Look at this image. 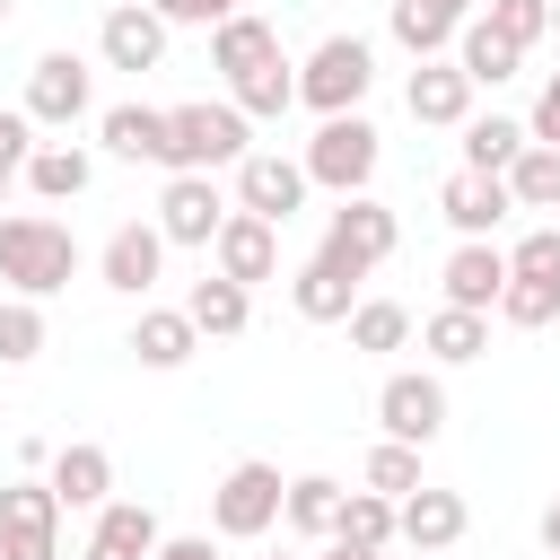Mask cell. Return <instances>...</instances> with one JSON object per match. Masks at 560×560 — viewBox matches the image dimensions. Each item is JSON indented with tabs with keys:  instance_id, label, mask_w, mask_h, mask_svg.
I'll return each mask as SVG.
<instances>
[{
	"instance_id": "1",
	"label": "cell",
	"mask_w": 560,
	"mask_h": 560,
	"mask_svg": "<svg viewBox=\"0 0 560 560\" xmlns=\"http://www.w3.org/2000/svg\"><path fill=\"white\" fill-rule=\"evenodd\" d=\"M70 271H79V245H70V228L52 219V210H9L0 219V280H9V298H52V289H70Z\"/></svg>"
},
{
	"instance_id": "2",
	"label": "cell",
	"mask_w": 560,
	"mask_h": 560,
	"mask_svg": "<svg viewBox=\"0 0 560 560\" xmlns=\"http://www.w3.org/2000/svg\"><path fill=\"white\" fill-rule=\"evenodd\" d=\"M254 149V122L228 105V96H192V105H166V175H219Z\"/></svg>"
},
{
	"instance_id": "3",
	"label": "cell",
	"mask_w": 560,
	"mask_h": 560,
	"mask_svg": "<svg viewBox=\"0 0 560 560\" xmlns=\"http://www.w3.org/2000/svg\"><path fill=\"white\" fill-rule=\"evenodd\" d=\"M368 88H376V52H368L359 35H324V44L298 61V105H306L315 122L359 114V105H368Z\"/></svg>"
},
{
	"instance_id": "4",
	"label": "cell",
	"mask_w": 560,
	"mask_h": 560,
	"mask_svg": "<svg viewBox=\"0 0 560 560\" xmlns=\"http://www.w3.org/2000/svg\"><path fill=\"white\" fill-rule=\"evenodd\" d=\"M376 158H385V140H376V122L368 114H332V122H315V140H306V184H324V192H368V175H376Z\"/></svg>"
},
{
	"instance_id": "5",
	"label": "cell",
	"mask_w": 560,
	"mask_h": 560,
	"mask_svg": "<svg viewBox=\"0 0 560 560\" xmlns=\"http://www.w3.org/2000/svg\"><path fill=\"white\" fill-rule=\"evenodd\" d=\"M402 245V219L385 210V201H368V192H350L332 219H324V245H315V262H332L341 280H368L385 254Z\"/></svg>"
},
{
	"instance_id": "6",
	"label": "cell",
	"mask_w": 560,
	"mask_h": 560,
	"mask_svg": "<svg viewBox=\"0 0 560 560\" xmlns=\"http://www.w3.org/2000/svg\"><path fill=\"white\" fill-rule=\"evenodd\" d=\"M280 464H262V455H245V464H228L219 472V490H210V534H228V542H262L271 525H280Z\"/></svg>"
},
{
	"instance_id": "7",
	"label": "cell",
	"mask_w": 560,
	"mask_h": 560,
	"mask_svg": "<svg viewBox=\"0 0 560 560\" xmlns=\"http://www.w3.org/2000/svg\"><path fill=\"white\" fill-rule=\"evenodd\" d=\"M96 105V70L79 61V52H35V70H26V122L35 131H70L79 114Z\"/></svg>"
},
{
	"instance_id": "8",
	"label": "cell",
	"mask_w": 560,
	"mask_h": 560,
	"mask_svg": "<svg viewBox=\"0 0 560 560\" xmlns=\"http://www.w3.org/2000/svg\"><path fill=\"white\" fill-rule=\"evenodd\" d=\"M0 560H61V499L44 481H0Z\"/></svg>"
},
{
	"instance_id": "9",
	"label": "cell",
	"mask_w": 560,
	"mask_h": 560,
	"mask_svg": "<svg viewBox=\"0 0 560 560\" xmlns=\"http://www.w3.org/2000/svg\"><path fill=\"white\" fill-rule=\"evenodd\" d=\"M306 192H315V184H306L298 158H280V149H245V158H236V210L289 228V219L306 210Z\"/></svg>"
},
{
	"instance_id": "10",
	"label": "cell",
	"mask_w": 560,
	"mask_h": 560,
	"mask_svg": "<svg viewBox=\"0 0 560 560\" xmlns=\"http://www.w3.org/2000/svg\"><path fill=\"white\" fill-rule=\"evenodd\" d=\"M210 271H219V280H236V289L280 280V228H271V219H254V210H228V219H219V236H210Z\"/></svg>"
},
{
	"instance_id": "11",
	"label": "cell",
	"mask_w": 560,
	"mask_h": 560,
	"mask_svg": "<svg viewBox=\"0 0 560 560\" xmlns=\"http://www.w3.org/2000/svg\"><path fill=\"white\" fill-rule=\"evenodd\" d=\"M376 420H385L394 446H429V438L446 429V385H438L429 368H402V376L376 385Z\"/></svg>"
},
{
	"instance_id": "12",
	"label": "cell",
	"mask_w": 560,
	"mask_h": 560,
	"mask_svg": "<svg viewBox=\"0 0 560 560\" xmlns=\"http://www.w3.org/2000/svg\"><path fill=\"white\" fill-rule=\"evenodd\" d=\"M228 210H236V201H219V175H166V192H158V236L210 254V236H219Z\"/></svg>"
},
{
	"instance_id": "13",
	"label": "cell",
	"mask_w": 560,
	"mask_h": 560,
	"mask_svg": "<svg viewBox=\"0 0 560 560\" xmlns=\"http://www.w3.org/2000/svg\"><path fill=\"white\" fill-rule=\"evenodd\" d=\"M96 271H105V289H114V298H149V289H158V271H166V236H158V219H122V228L105 236Z\"/></svg>"
},
{
	"instance_id": "14",
	"label": "cell",
	"mask_w": 560,
	"mask_h": 560,
	"mask_svg": "<svg viewBox=\"0 0 560 560\" xmlns=\"http://www.w3.org/2000/svg\"><path fill=\"white\" fill-rule=\"evenodd\" d=\"M96 52H105V70H158L166 61V18L149 9V0H122V9H105V26H96Z\"/></svg>"
},
{
	"instance_id": "15",
	"label": "cell",
	"mask_w": 560,
	"mask_h": 560,
	"mask_svg": "<svg viewBox=\"0 0 560 560\" xmlns=\"http://www.w3.org/2000/svg\"><path fill=\"white\" fill-rule=\"evenodd\" d=\"M402 105H411V122H429V131H464V122H472V79H464L455 61H420V70L402 79Z\"/></svg>"
},
{
	"instance_id": "16",
	"label": "cell",
	"mask_w": 560,
	"mask_h": 560,
	"mask_svg": "<svg viewBox=\"0 0 560 560\" xmlns=\"http://www.w3.org/2000/svg\"><path fill=\"white\" fill-rule=\"evenodd\" d=\"M446 306H464V315H490L499 306V289H508V254L490 245V236H464L455 254H446Z\"/></svg>"
},
{
	"instance_id": "17",
	"label": "cell",
	"mask_w": 560,
	"mask_h": 560,
	"mask_svg": "<svg viewBox=\"0 0 560 560\" xmlns=\"http://www.w3.org/2000/svg\"><path fill=\"white\" fill-rule=\"evenodd\" d=\"M464 525H472V516H464L455 490H429V481H420L411 499H394V542H411V551H455Z\"/></svg>"
},
{
	"instance_id": "18",
	"label": "cell",
	"mask_w": 560,
	"mask_h": 560,
	"mask_svg": "<svg viewBox=\"0 0 560 560\" xmlns=\"http://www.w3.org/2000/svg\"><path fill=\"white\" fill-rule=\"evenodd\" d=\"M438 210H446L455 236H490L516 201H508V175H472V166H455V175L438 184Z\"/></svg>"
},
{
	"instance_id": "19",
	"label": "cell",
	"mask_w": 560,
	"mask_h": 560,
	"mask_svg": "<svg viewBox=\"0 0 560 560\" xmlns=\"http://www.w3.org/2000/svg\"><path fill=\"white\" fill-rule=\"evenodd\" d=\"M149 551H158V508L149 499H105L79 560H149Z\"/></svg>"
},
{
	"instance_id": "20",
	"label": "cell",
	"mask_w": 560,
	"mask_h": 560,
	"mask_svg": "<svg viewBox=\"0 0 560 560\" xmlns=\"http://www.w3.org/2000/svg\"><path fill=\"white\" fill-rule=\"evenodd\" d=\"M481 0H394V44L411 52V61H446V44H455V26L472 18Z\"/></svg>"
},
{
	"instance_id": "21",
	"label": "cell",
	"mask_w": 560,
	"mask_h": 560,
	"mask_svg": "<svg viewBox=\"0 0 560 560\" xmlns=\"http://www.w3.org/2000/svg\"><path fill=\"white\" fill-rule=\"evenodd\" d=\"M44 490L61 499V508H105L114 499V455L105 446H52V464H44Z\"/></svg>"
},
{
	"instance_id": "22",
	"label": "cell",
	"mask_w": 560,
	"mask_h": 560,
	"mask_svg": "<svg viewBox=\"0 0 560 560\" xmlns=\"http://www.w3.org/2000/svg\"><path fill=\"white\" fill-rule=\"evenodd\" d=\"M96 140L114 149V158H131V166H166V105H105L96 114Z\"/></svg>"
},
{
	"instance_id": "23",
	"label": "cell",
	"mask_w": 560,
	"mask_h": 560,
	"mask_svg": "<svg viewBox=\"0 0 560 560\" xmlns=\"http://www.w3.org/2000/svg\"><path fill=\"white\" fill-rule=\"evenodd\" d=\"M228 105H236L245 122H280V114L298 105V61H289V52H271V61L236 70V79H228Z\"/></svg>"
},
{
	"instance_id": "24",
	"label": "cell",
	"mask_w": 560,
	"mask_h": 560,
	"mask_svg": "<svg viewBox=\"0 0 560 560\" xmlns=\"http://www.w3.org/2000/svg\"><path fill=\"white\" fill-rule=\"evenodd\" d=\"M184 315H192V332H201V341H236V332L254 324V289H236V280H219V271H201V280L184 289Z\"/></svg>"
},
{
	"instance_id": "25",
	"label": "cell",
	"mask_w": 560,
	"mask_h": 560,
	"mask_svg": "<svg viewBox=\"0 0 560 560\" xmlns=\"http://www.w3.org/2000/svg\"><path fill=\"white\" fill-rule=\"evenodd\" d=\"M88 184H96V158L79 140H35V158H26V192L35 201H79Z\"/></svg>"
},
{
	"instance_id": "26",
	"label": "cell",
	"mask_w": 560,
	"mask_h": 560,
	"mask_svg": "<svg viewBox=\"0 0 560 560\" xmlns=\"http://www.w3.org/2000/svg\"><path fill=\"white\" fill-rule=\"evenodd\" d=\"M192 350H201V332H192L184 306H140V324H131V359H140V368L166 376V368H184Z\"/></svg>"
},
{
	"instance_id": "27",
	"label": "cell",
	"mask_w": 560,
	"mask_h": 560,
	"mask_svg": "<svg viewBox=\"0 0 560 560\" xmlns=\"http://www.w3.org/2000/svg\"><path fill=\"white\" fill-rule=\"evenodd\" d=\"M516 61H525V52H516V44H508V35H499L481 9L455 26V70H464L472 88H499V79H516Z\"/></svg>"
},
{
	"instance_id": "28",
	"label": "cell",
	"mask_w": 560,
	"mask_h": 560,
	"mask_svg": "<svg viewBox=\"0 0 560 560\" xmlns=\"http://www.w3.org/2000/svg\"><path fill=\"white\" fill-rule=\"evenodd\" d=\"M289 306H298L306 324H350V306H359V280H341L332 262H315V254H306V262L289 271Z\"/></svg>"
},
{
	"instance_id": "29",
	"label": "cell",
	"mask_w": 560,
	"mask_h": 560,
	"mask_svg": "<svg viewBox=\"0 0 560 560\" xmlns=\"http://www.w3.org/2000/svg\"><path fill=\"white\" fill-rule=\"evenodd\" d=\"M271 52H280V26L254 18V9H236L228 26H210V70H228V79L254 70V61H271Z\"/></svg>"
},
{
	"instance_id": "30",
	"label": "cell",
	"mask_w": 560,
	"mask_h": 560,
	"mask_svg": "<svg viewBox=\"0 0 560 560\" xmlns=\"http://www.w3.org/2000/svg\"><path fill=\"white\" fill-rule=\"evenodd\" d=\"M420 350H429L438 368H472V359L490 350V315H464V306H438V315L420 324Z\"/></svg>"
},
{
	"instance_id": "31",
	"label": "cell",
	"mask_w": 560,
	"mask_h": 560,
	"mask_svg": "<svg viewBox=\"0 0 560 560\" xmlns=\"http://www.w3.org/2000/svg\"><path fill=\"white\" fill-rule=\"evenodd\" d=\"M332 542H350V551H394V499H376V490H341Z\"/></svg>"
},
{
	"instance_id": "32",
	"label": "cell",
	"mask_w": 560,
	"mask_h": 560,
	"mask_svg": "<svg viewBox=\"0 0 560 560\" xmlns=\"http://www.w3.org/2000/svg\"><path fill=\"white\" fill-rule=\"evenodd\" d=\"M516 149H525V122H508V114H472L464 122V166L472 175H508Z\"/></svg>"
},
{
	"instance_id": "33",
	"label": "cell",
	"mask_w": 560,
	"mask_h": 560,
	"mask_svg": "<svg viewBox=\"0 0 560 560\" xmlns=\"http://www.w3.org/2000/svg\"><path fill=\"white\" fill-rule=\"evenodd\" d=\"M332 516H341V481H332V472H298V481L280 490V525H298V534H332Z\"/></svg>"
},
{
	"instance_id": "34",
	"label": "cell",
	"mask_w": 560,
	"mask_h": 560,
	"mask_svg": "<svg viewBox=\"0 0 560 560\" xmlns=\"http://www.w3.org/2000/svg\"><path fill=\"white\" fill-rule=\"evenodd\" d=\"M508 201H516V210H560V149L525 140L516 166H508Z\"/></svg>"
},
{
	"instance_id": "35",
	"label": "cell",
	"mask_w": 560,
	"mask_h": 560,
	"mask_svg": "<svg viewBox=\"0 0 560 560\" xmlns=\"http://www.w3.org/2000/svg\"><path fill=\"white\" fill-rule=\"evenodd\" d=\"M411 341V306L402 298H359L350 306V350H402Z\"/></svg>"
},
{
	"instance_id": "36",
	"label": "cell",
	"mask_w": 560,
	"mask_h": 560,
	"mask_svg": "<svg viewBox=\"0 0 560 560\" xmlns=\"http://www.w3.org/2000/svg\"><path fill=\"white\" fill-rule=\"evenodd\" d=\"M359 481H368L376 499H411V490H420V446H394V438H376Z\"/></svg>"
},
{
	"instance_id": "37",
	"label": "cell",
	"mask_w": 560,
	"mask_h": 560,
	"mask_svg": "<svg viewBox=\"0 0 560 560\" xmlns=\"http://www.w3.org/2000/svg\"><path fill=\"white\" fill-rule=\"evenodd\" d=\"M490 315L516 324V332H542V324H560V289H551V280H508Z\"/></svg>"
},
{
	"instance_id": "38",
	"label": "cell",
	"mask_w": 560,
	"mask_h": 560,
	"mask_svg": "<svg viewBox=\"0 0 560 560\" xmlns=\"http://www.w3.org/2000/svg\"><path fill=\"white\" fill-rule=\"evenodd\" d=\"M44 350V306L35 298H0V368H26Z\"/></svg>"
},
{
	"instance_id": "39",
	"label": "cell",
	"mask_w": 560,
	"mask_h": 560,
	"mask_svg": "<svg viewBox=\"0 0 560 560\" xmlns=\"http://www.w3.org/2000/svg\"><path fill=\"white\" fill-rule=\"evenodd\" d=\"M481 18H490V26H499V35L516 44V52H534V44L551 35V0H490Z\"/></svg>"
},
{
	"instance_id": "40",
	"label": "cell",
	"mask_w": 560,
	"mask_h": 560,
	"mask_svg": "<svg viewBox=\"0 0 560 560\" xmlns=\"http://www.w3.org/2000/svg\"><path fill=\"white\" fill-rule=\"evenodd\" d=\"M508 280H551L560 289V228H525L508 245Z\"/></svg>"
},
{
	"instance_id": "41",
	"label": "cell",
	"mask_w": 560,
	"mask_h": 560,
	"mask_svg": "<svg viewBox=\"0 0 560 560\" xmlns=\"http://www.w3.org/2000/svg\"><path fill=\"white\" fill-rule=\"evenodd\" d=\"M26 158H35V122L18 105H0V175H26Z\"/></svg>"
},
{
	"instance_id": "42",
	"label": "cell",
	"mask_w": 560,
	"mask_h": 560,
	"mask_svg": "<svg viewBox=\"0 0 560 560\" xmlns=\"http://www.w3.org/2000/svg\"><path fill=\"white\" fill-rule=\"evenodd\" d=\"M166 26H228L236 18V0H149Z\"/></svg>"
},
{
	"instance_id": "43",
	"label": "cell",
	"mask_w": 560,
	"mask_h": 560,
	"mask_svg": "<svg viewBox=\"0 0 560 560\" xmlns=\"http://www.w3.org/2000/svg\"><path fill=\"white\" fill-rule=\"evenodd\" d=\"M525 140H542V149H560V70L534 88V114H525Z\"/></svg>"
},
{
	"instance_id": "44",
	"label": "cell",
	"mask_w": 560,
	"mask_h": 560,
	"mask_svg": "<svg viewBox=\"0 0 560 560\" xmlns=\"http://www.w3.org/2000/svg\"><path fill=\"white\" fill-rule=\"evenodd\" d=\"M149 560H219V551H210V534H158Z\"/></svg>"
},
{
	"instance_id": "45",
	"label": "cell",
	"mask_w": 560,
	"mask_h": 560,
	"mask_svg": "<svg viewBox=\"0 0 560 560\" xmlns=\"http://www.w3.org/2000/svg\"><path fill=\"white\" fill-rule=\"evenodd\" d=\"M542 551H551V560H560V499H551V508H542Z\"/></svg>"
},
{
	"instance_id": "46",
	"label": "cell",
	"mask_w": 560,
	"mask_h": 560,
	"mask_svg": "<svg viewBox=\"0 0 560 560\" xmlns=\"http://www.w3.org/2000/svg\"><path fill=\"white\" fill-rule=\"evenodd\" d=\"M324 560H385V551H350V542H332V551H324Z\"/></svg>"
},
{
	"instance_id": "47",
	"label": "cell",
	"mask_w": 560,
	"mask_h": 560,
	"mask_svg": "<svg viewBox=\"0 0 560 560\" xmlns=\"http://www.w3.org/2000/svg\"><path fill=\"white\" fill-rule=\"evenodd\" d=\"M551 35H560V0H551Z\"/></svg>"
},
{
	"instance_id": "48",
	"label": "cell",
	"mask_w": 560,
	"mask_h": 560,
	"mask_svg": "<svg viewBox=\"0 0 560 560\" xmlns=\"http://www.w3.org/2000/svg\"><path fill=\"white\" fill-rule=\"evenodd\" d=\"M9 9H18V0H0V26H9Z\"/></svg>"
},
{
	"instance_id": "49",
	"label": "cell",
	"mask_w": 560,
	"mask_h": 560,
	"mask_svg": "<svg viewBox=\"0 0 560 560\" xmlns=\"http://www.w3.org/2000/svg\"><path fill=\"white\" fill-rule=\"evenodd\" d=\"M271 560H298V551H271Z\"/></svg>"
},
{
	"instance_id": "50",
	"label": "cell",
	"mask_w": 560,
	"mask_h": 560,
	"mask_svg": "<svg viewBox=\"0 0 560 560\" xmlns=\"http://www.w3.org/2000/svg\"><path fill=\"white\" fill-rule=\"evenodd\" d=\"M0 192H9V175H0Z\"/></svg>"
}]
</instances>
